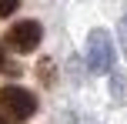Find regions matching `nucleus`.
Instances as JSON below:
<instances>
[{"label":"nucleus","mask_w":127,"mask_h":124,"mask_svg":"<svg viewBox=\"0 0 127 124\" xmlns=\"http://www.w3.org/2000/svg\"><path fill=\"white\" fill-rule=\"evenodd\" d=\"M7 67V54H3V44H0V71Z\"/></svg>","instance_id":"obj_6"},{"label":"nucleus","mask_w":127,"mask_h":124,"mask_svg":"<svg viewBox=\"0 0 127 124\" xmlns=\"http://www.w3.org/2000/svg\"><path fill=\"white\" fill-rule=\"evenodd\" d=\"M117 30H121V44H124V54H127V13L121 17V27Z\"/></svg>","instance_id":"obj_5"},{"label":"nucleus","mask_w":127,"mask_h":124,"mask_svg":"<svg viewBox=\"0 0 127 124\" xmlns=\"http://www.w3.org/2000/svg\"><path fill=\"white\" fill-rule=\"evenodd\" d=\"M0 124H7V121H3V118H0Z\"/></svg>","instance_id":"obj_7"},{"label":"nucleus","mask_w":127,"mask_h":124,"mask_svg":"<svg viewBox=\"0 0 127 124\" xmlns=\"http://www.w3.org/2000/svg\"><path fill=\"white\" fill-rule=\"evenodd\" d=\"M7 44H10L17 54L37 50V44H40V24L37 20H20V24H13L10 30H7Z\"/></svg>","instance_id":"obj_3"},{"label":"nucleus","mask_w":127,"mask_h":124,"mask_svg":"<svg viewBox=\"0 0 127 124\" xmlns=\"http://www.w3.org/2000/svg\"><path fill=\"white\" fill-rule=\"evenodd\" d=\"M17 10V0H0V17H10Z\"/></svg>","instance_id":"obj_4"},{"label":"nucleus","mask_w":127,"mask_h":124,"mask_svg":"<svg viewBox=\"0 0 127 124\" xmlns=\"http://www.w3.org/2000/svg\"><path fill=\"white\" fill-rule=\"evenodd\" d=\"M87 67L94 74H110L114 71V44L107 30H90L87 37Z\"/></svg>","instance_id":"obj_2"},{"label":"nucleus","mask_w":127,"mask_h":124,"mask_svg":"<svg viewBox=\"0 0 127 124\" xmlns=\"http://www.w3.org/2000/svg\"><path fill=\"white\" fill-rule=\"evenodd\" d=\"M0 111L10 114L13 121H27V118H33V111H37V97H33L27 87L7 84V87H0Z\"/></svg>","instance_id":"obj_1"}]
</instances>
